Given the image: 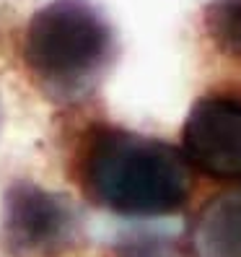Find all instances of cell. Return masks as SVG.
Masks as SVG:
<instances>
[{"mask_svg": "<svg viewBox=\"0 0 241 257\" xmlns=\"http://www.w3.org/2000/svg\"><path fill=\"white\" fill-rule=\"evenodd\" d=\"M117 57V32L91 0H50L32 13L21 37V68L29 83L57 107L86 104Z\"/></svg>", "mask_w": 241, "mask_h": 257, "instance_id": "7a4b0ae2", "label": "cell"}, {"mask_svg": "<svg viewBox=\"0 0 241 257\" xmlns=\"http://www.w3.org/2000/svg\"><path fill=\"white\" fill-rule=\"evenodd\" d=\"M0 127H3V104H0Z\"/></svg>", "mask_w": 241, "mask_h": 257, "instance_id": "ba28073f", "label": "cell"}, {"mask_svg": "<svg viewBox=\"0 0 241 257\" xmlns=\"http://www.w3.org/2000/svg\"><path fill=\"white\" fill-rule=\"evenodd\" d=\"M197 26L220 60L241 65V0H207L200 8Z\"/></svg>", "mask_w": 241, "mask_h": 257, "instance_id": "8992f818", "label": "cell"}, {"mask_svg": "<svg viewBox=\"0 0 241 257\" xmlns=\"http://www.w3.org/2000/svg\"><path fill=\"white\" fill-rule=\"evenodd\" d=\"M179 141L192 172L213 182H241V86H215L194 99Z\"/></svg>", "mask_w": 241, "mask_h": 257, "instance_id": "277c9868", "label": "cell"}, {"mask_svg": "<svg viewBox=\"0 0 241 257\" xmlns=\"http://www.w3.org/2000/svg\"><path fill=\"white\" fill-rule=\"evenodd\" d=\"M104 257H189V254L169 234L130 231V234L117 236Z\"/></svg>", "mask_w": 241, "mask_h": 257, "instance_id": "52a82bcc", "label": "cell"}, {"mask_svg": "<svg viewBox=\"0 0 241 257\" xmlns=\"http://www.w3.org/2000/svg\"><path fill=\"white\" fill-rule=\"evenodd\" d=\"M86 241V216L73 195L32 177L6 182L0 200V252L6 257H65Z\"/></svg>", "mask_w": 241, "mask_h": 257, "instance_id": "3957f363", "label": "cell"}, {"mask_svg": "<svg viewBox=\"0 0 241 257\" xmlns=\"http://www.w3.org/2000/svg\"><path fill=\"white\" fill-rule=\"evenodd\" d=\"M189 257H241V182L205 198L187 226Z\"/></svg>", "mask_w": 241, "mask_h": 257, "instance_id": "5b68a950", "label": "cell"}, {"mask_svg": "<svg viewBox=\"0 0 241 257\" xmlns=\"http://www.w3.org/2000/svg\"><path fill=\"white\" fill-rule=\"evenodd\" d=\"M68 177L86 203L125 218L179 216L194 195L179 146L99 117L73 135Z\"/></svg>", "mask_w": 241, "mask_h": 257, "instance_id": "6da1fadb", "label": "cell"}]
</instances>
